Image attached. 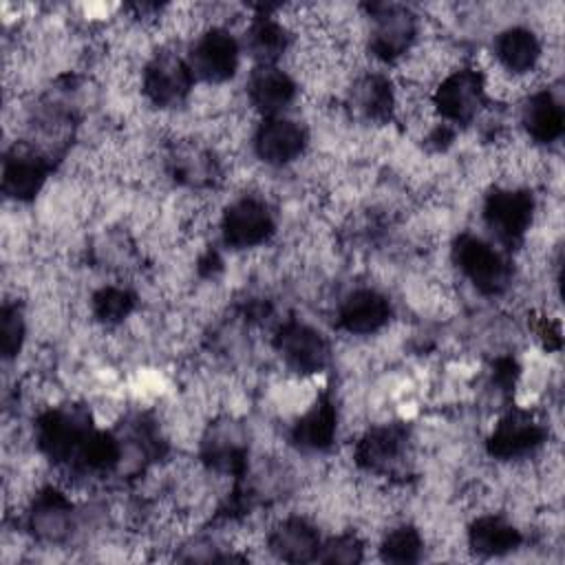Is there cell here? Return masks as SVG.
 <instances>
[{
	"instance_id": "6",
	"label": "cell",
	"mask_w": 565,
	"mask_h": 565,
	"mask_svg": "<svg viewBox=\"0 0 565 565\" xmlns=\"http://www.w3.org/2000/svg\"><path fill=\"white\" fill-rule=\"evenodd\" d=\"M369 51L373 57L397 62L417 44V18L411 11L395 4H373L369 7Z\"/></svg>"
},
{
	"instance_id": "8",
	"label": "cell",
	"mask_w": 565,
	"mask_h": 565,
	"mask_svg": "<svg viewBox=\"0 0 565 565\" xmlns=\"http://www.w3.org/2000/svg\"><path fill=\"white\" fill-rule=\"evenodd\" d=\"M274 347L282 364L300 377L324 371L331 360V347L327 338L311 324L298 320H289L278 329Z\"/></svg>"
},
{
	"instance_id": "17",
	"label": "cell",
	"mask_w": 565,
	"mask_h": 565,
	"mask_svg": "<svg viewBox=\"0 0 565 565\" xmlns=\"http://www.w3.org/2000/svg\"><path fill=\"white\" fill-rule=\"evenodd\" d=\"M29 525L44 543H60L73 532V501L62 488H44L35 494Z\"/></svg>"
},
{
	"instance_id": "14",
	"label": "cell",
	"mask_w": 565,
	"mask_h": 565,
	"mask_svg": "<svg viewBox=\"0 0 565 565\" xmlns=\"http://www.w3.org/2000/svg\"><path fill=\"white\" fill-rule=\"evenodd\" d=\"M494 64L512 77L523 79L530 73H536L543 60V42L530 26H508L497 33L492 44Z\"/></svg>"
},
{
	"instance_id": "22",
	"label": "cell",
	"mask_w": 565,
	"mask_h": 565,
	"mask_svg": "<svg viewBox=\"0 0 565 565\" xmlns=\"http://www.w3.org/2000/svg\"><path fill=\"white\" fill-rule=\"evenodd\" d=\"M247 49L256 57V64H276L289 53L294 40L291 31L280 22L278 15H256L247 29Z\"/></svg>"
},
{
	"instance_id": "12",
	"label": "cell",
	"mask_w": 565,
	"mask_h": 565,
	"mask_svg": "<svg viewBox=\"0 0 565 565\" xmlns=\"http://www.w3.org/2000/svg\"><path fill=\"white\" fill-rule=\"evenodd\" d=\"M296 95V77L276 64H256L247 77V102L258 115H282L294 104Z\"/></svg>"
},
{
	"instance_id": "26",
	"label": "cell",
	"mask_w": 565,
	"mask_h": 565,
	"mask_svg": "<svg viewBox=\"0 0 565 565\" xmlns=\"http://www.w3.org/2000/svg\"><path fill=\"white\" fill-rule=\"evenodd\" d=\"M2 353L4 358H13L18 355V351L22 349V340H24V316L22 309L18 305L7 302L2 307Z\"/></svg>"
},
{
	"instance_id": "10",
	"label": "cell",
	"mask_w": 565,
	"mask_h": 565,
	"mask_svg": "<svg viewBox=\"0 0 565 565\" xmlns=\"http://www.w3.org/2000/svg\"><path fill=\"white\" fill-rule=\"evenodd\" d=\"M49 157L35 146L15 143L2 166V190L15 203L33 201L49 179Z\"/></svg>"
},
{
	"instance_id": "13",
	"label": "cell",
	"mask_w": 565,
	"mask_h": 565,
	"mask_svg": "<svg viewBox=\"0 0 565 565\" xmlns=\"http://www.w3.org/2000/svg\"><path fill=\"white\" fill-rule=\"evenodd\" d=\"M408 433L399 424H384L369 428L355 446V461L369 472L388 475L404 463Z\"/></svg>"
},
{
	"instance_id": "18",
	"label": "cell",
	"mask_w": 565,
	"mask_h": 565,
	"mask_svg": "<svg viewBox=\"0 0 565 565\" xmlns=\"http://www.w3.org/2000/svg\"><path fill=\"white\" fill-rule=\"evenodd\" d=\"M466 543L468 550L477 556L483 558H494V556H505L512 550L521 547L523 534L521 530L508 521L503 514L494 512H481L466 532Z\"/></svg>"
},
{
	"instance_id": "1",
	"label": "cell",
	"mask_w": 565,
	"mask_h": 565,
	"mask_svg": "<svg viewBox=\"0 0 565 565\" xmlns=\"http://www.w3.org/2000/svg\"><path fill=\"white\" fill-rule=\"evenodd\" d=\"M536 212V201L527 188L499 185L486 194L481 216L494 241L514 247L532 227Z\"/></svg>"
},
{
	"instance_id": "11",
	"label": "cell",
	"mask_w": 565,
	"mask_h": 565,
	"mask_svg": "<svg viewBox=\"0 0 565 565\" xmlns=\"http://www.w3.org/2000/svg\"><path fill=\"white\" fill-rule=\"evenodd\" d=\"M543 441L545 428L541 422L525 411H510L497 422L488 439V452L499 461H516L534 455Z\"/></svg>"
},
{
	"instance_id": "25",
	"label": "cell",
	"mask_w": 565,
	"mask_h": 565,
	"mask_svg": "<svg viewBox=\"0 0 565 565\" xmlns=\"http://www.w3.org/2000/svg\"><path fill=\"white\" fill-rule=\"evenodd\" d=\"M364 558V543L358 534H338L320 543L316 561L322 563H360Z\"/></svg>"
},
{
	"instance_id": "4",
	"label": "cell",
	"mask_w": 565,
	"mask_h": 565,
	"mask_svg": "<svg viewBox=\"0 0 565 565\" xmlns=\"http://www.w3.org/2000/svg\"><path fill=\"white\" fill-rule=\"evenodd\" d=\"M185 62L194 79H201L207 86L223 84L238 71V40L225 26H205L194 35Z\"/></svg>"
},
{
	"instance_id": "23",
	"label": "cell",
	"mask_w": 565,
	"mask_h": 565,
	"mask_svg": "<svg viewBox=\"0 0 565 565\" xmlns=\"http://www.w3.org/2000/svg\"><path fill=\"white\" fill-rule=\"evenodd\" d=\"M377 552L386 563H415L424 554V539L415 525L399 523L384 532Z\"/></svg>"
},
{
	"instance_id": "19",
	"label": "cell",
	"mask_w": 565,
	"mask_h": 565,
	"mask_svg": "<svg viewBox=\"0 0 565 565\" xmlns=\"http://www.w3.org/2000/svg\"><path fill=\"white\" fill-rule=\"evenodd\" d=\"M338 433V408L333 399L322 393L302 413H298L291 426V439L302 450H327L331 448Z\"/></svg>"
},
{
	"instance_id": "16",
	"label": "cell",
	"mask_w": 565,
	"mask_h": 565,
	"mask_svg": "<svg viewBox=\"0 0 565 565\" xmlns=\"http://www.w3.org/2000/svg\"><path fill=\"white\" fill-rule=\"evenodd\" d=\"M267 550L287 563L316 561L320 550L318 527L305 516H285L271 525L267 532Z\"/></svg>"
},
{
	"instance_id": "20",
	"label": "cell",
	"mask_w": 565,
	"mask_h": 565,
	"mask_svg": "<svg viewBox=\"0 0 565 565\" xmlns=\"http://www.w3.org/2000/svg\"><path fill=\"white\" fill-rule=\"evenodd\" d=\"M349 104L360 119H366L369 124H386L393 119L395 84L382 73L355 77L349 90Z\"/></svg>"
},
{
	"instance_id": "9",
	"label": "cell",
	"mask_w": 565,
	"mask_h": 565,
	"mask_svg": "<svg viewBox=\"0 0 565 565\" xmlns=\"http://www.w3.org/2000/svg\"><path fill=\"white\" fill-rule=\"evenodd\" d=\"M194 88V75L185 60L174 53H157L146 66L141 77V90L146 99L157 108L181 106Z\"/></svg>"
},
{
	"instance_id": "3",
	"label": "cell",
	"mask_w": 565,
	"mask_h": 565,
	"mask_svg": "<svg viewBox=\"0 0 565 565\" xmlns=\"http://www.w3.org/2000/svg\"><path fill=\"white\" fill-rule=\"evenodd\" d=\"M433 108L441 121L470 124L483 110L488 97L483 88V73L470 66H457L450 71L430 93Z\"/></svg>"
},
{
	"instance_id": "2",
	"label": "cell",
	"mask_w": 565,
	"mask_h": 565,
	"mask_svg": "<svg viewBox=\"0 0 565 565\" xmlns=\"http://www.w3.org/2000/svg\"><path fill=\"white\" fill-rule=\"evenodd\" d=\"M452 260L461 276H466L481 294L499 296L510 285V263L481 236L459 234L452 245Z\"/></svg>"
},
{
	"instance_id": "24",
	"label": "cell",
	"mask_w": 565,
	"mask_h": 565,
	"mask_svg": "<svg viewBox=\"0 0 565 565\" xmlns=\"http://www.w3.org/2000/svg\"><path fill=\"white\" fill-rule=\"evenodd\" d=\"M135 294L121 285H104L93 294L90 309L99 324L115 327L121 324L135 309Z\"/></svg>"
},
{
	"instance_id": "15",
	"label": "cell",
	"mask_w": 565,
	"mask_h": 565,
	"mask_svg": "<svg viewBox=\"0 0 565 565\" xmlns=\"http://www.w3.org/2000/svg\"><path fill=\"white\" fill-rule=\"evenodd\" d=\"M391 320L388 298L373 287L349 291L338 305V324L351 335H371L384 329Z\"/></svg>"
},
{
	"instance_id": "5",
	"label": "cell",
	"mask_w": 565,
	"mask_h": 565,
	"mask_svg": "<svg viewBox=\"0 0 565 565\" xmlns=\"http://www.w3.org/2000/svg\"><path fill=\"white\" fill-rule=\"evenodd\" d=\"M276 232L274 214L265 199L243 194L221 214V234L232 249H252L265 245Z\"/></svg>"
},
{
	"instance_id": "21",
	"label": "cell",
	"mask_w": 565,
	"mask_h": 565,
	"mask_svg": "<svg viewBox=\"0 0 565 565\" xmlns=\"http://www.w3.org/2000/svg\"><path fill=\"white\" fill-rule=\"evenodd\" d=\"M521 126L534 143H552L563 135V106L552 90L527 93L521 106Z\"/></svg>"
},
{
	"instance_id": "7",
	"label": "cell",
	"mask_w": 565,
	"mask_h": 565,
	"mask_svg": "<svg viewBox=\"0 0 565 565\" xmlns=\"http://www.w3.org/2000/svg\"><path fill=\"white\" fill-rule=\"evenodd\" d=\"M309 146L307 128L287 115L265 117L252 132V150L256 159L271 168H285L298 161Z\"/></svg>"
}]
</instances>
